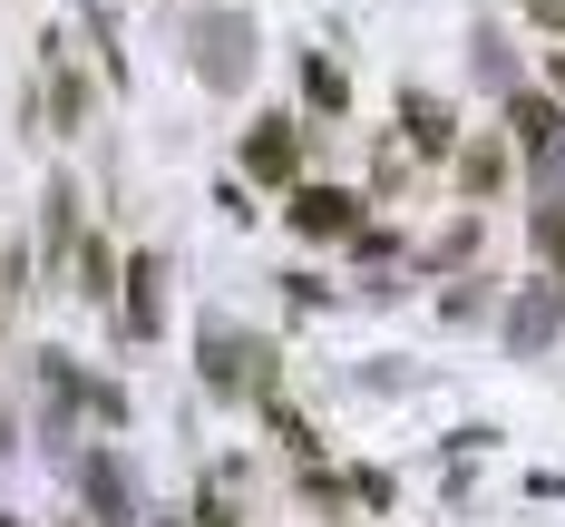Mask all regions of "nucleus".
Masks as SVG:
<instances>
[{
    "instance_id": "nucleus-1",
    "label": "nucleus",
    "mask_w": 565,
    "mask_h": 527,
    "mask_svg": "<svg viewBox=\"0 0 565 527\" xmlns=\"http://www.w3.org/2000/svg\"><path fill=\"white\" fill-rule=\"evenodd\" d=\"M195 78H205L215 98H234V88L254 78V20H244V10H205V20H195Z\"/></svg>"
},
{
    "instance_id": "nucleus-2",
    "label": "nucleus",
    "mask_w": 565,
    "mask_h": 527,
    "mask_svg": "<svg viewBox=\"0 0 565 527\" xmlns=\"http://www.w3.org/2000/svg\"><path fill=\"white\" fill-rule=\"evenodd\" d=\"M244 167L264 176V186H282V176L302 167V137H292V117H264V127L244 137Z\"/></svg>"
},
{
    "instance_id": "nucleus-3",
    "label": "nucleus",
    "mask_w": 565,
    "mask_h": 527,
    "mask_svg": "<svg viewBox=\"0 0 565 527\" xmlns=\"http://www.w3.org/2000/svg\"><path fill=\"white\" fill-rule=\"evenodd\" d=\"M508 127H516V147H536V157H556V147H565L556 98H536V88H508Z\"/></svg>"
},
{
    "instance_id": "nucleus-4",
    "label": "nucleus",
    "mask_w": 565,
    "mask_h": 527,
    "mask_svg": "<svg viewBox=\"0 0 565 527\" xmlns=\"http://www.w3.org/2000/svg\"><path fill=\"white\" fill-rule=\"evenodd\" d=\"M157 284H167V264H157V254H137V264H127V303H117V323H127L137 342H147V333L167 323V303H157Z\"/></svg>"
},
{
    "instance_id": "nucleus-5",
    "label": "nucleus",
    "mask_w": 565,
    "mask_h": 527,
    "mask_svg": "<svg viewBox=\"0 0 565 527\" xmlns=\"http://www.w3.org/2000/svg\"><path fill=\"white\" fill-rule=\"evenodd\" d=\"M292 225H302V234H351V225H361V196H341V186H302V196H292Z\"/></svg>"
},
{
    "instance_id": "nucleus-6",
    "label": "nucleus",
    "mask_w": 565,
    "mask_h": 527,
    "mask_svg": "<svg viewBox=\"0 0 565 527\" xmlns=\"http://www.w3.org/2000/svg\"><path fill=\"white\" fill-rule=\"evenodd\" d=\"M78 478H88V508H98V527H127V518H137V488H127V468H117L108 450L78 468Z\"/></svg>"
},
{
    "instance_id": "nucleus-7",
    "label": "nucleus",
    "mask_w": 565,
    "mask_h": 527,
    "mask_svg": "<svg viewBox=\"0 0 565 527\" xmlns=\"http://www.w3.org/2000/svg\"><path fill=\"white\" fill-rule=\"evenodd\" d=\"M399 117H409V137H419V147H429V157H449V147H458V127H449V108H439V98H429V88H409V98H399Z\"/></svg>"
},
{
    "instance_id": "nucleus-8",
    "label": "nucleus",
    "mask_w": 565,
    "mask_h": 527,
    "mask_svg": "<svg viewBox=\"0 0 565 527\" xmlns=\"http://www.w3.org/2000/svg\"><path fill=\"white\" fill-rule=\"evenodd\" d=\"M508 333H516V351H536L546 333H556V293H526V303L508 313Z\"/></svg>"
},
{
    "instance_id": "nucleus-9",
    "label": "nucleus",
    "mask_w": 565,
    "mask_h": 527,
    "mask_svg": "<svg viewBox=\"0 0 565 527\" xmlns=\"http://www.w3.org/2000/svg\"><path fill=\"white\" fill-rule=\"evenodd\" d=\"M50 108H58V117H78V68L58 59V40H50Z\"/></svg>"
},
{
    "instance_id": "nucleus-10",
    "label": "nucleus",
    "mask_w": 565,
    "mask_h": 527,
    "mask_svg": "<svg viewBox=\"0 0 565 527\" xmlns=\"http://www.w3.org/2000/svg\"><path fill=\"white\" fill-rule=\"evenodd\" d=\"M536 244H546V264L565 274V205H546V215H536Z\"/></svg>"
},
{
    "instance_id": "nucleus-11",
    "label": "nucleus",
    "mask_w": 565,
    "mask_h": 527,
    "mask_svg": "<svg viewBox=\"0 0 565 527\" xmlns=\"http://www.w3.org/2000/svg\"><path fill=\"white\" fill-rule=\"evenodd\" d=\"M526 20H546V30H565V0H526Z\"/></svg>"
},
{
    "instance_id": "nucleus-12",
    "label": "nucleus",
    "mask_w": 565,
    "mask_h": 527,
    "mask_svg": "<svg viewBox=\"0 0 565 527\" xmlns=\"http://www.w3.org/2000/svg\"><path fill=\"white\" fill-rule=\"evenodd\" d=\"M556 88H565V50H556Z\"/></svg>"
},
{
    "instance_id": "nucleus-13",
    "label": "nucleus",
    "mask_w": 565,
    "mask_h": 527,
    "mask_svg": "<svg viewBox=\"0 0 565 527\" xmlns=\"http://www.w3.org/2000/svg\"><path fill=\"white\" fill-rule=\"evenodd\" d=\"M0 440H10V420H0Z\"/></svg>"
},
{
    "instance_id": "nucleus-14",
    "label": "nucleus",
    "mask_w": 565,
    "mask_h": 527,
    "mask_svg": "<svg viewBox=\"0 0 565 527\" xmlns=\"http://www.w3.org/2000/svg\"><path fill=\"white\" fill-rule=\"evenodd\" d=\"M0 527H20V518H0Z\"/></svg>"
}]
</instances>
